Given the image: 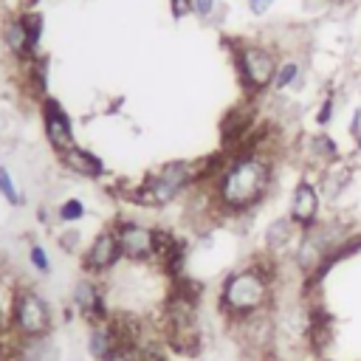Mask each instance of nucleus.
Wrapping results in <instances>:
<instances>
[{
    "mask_svg": "<svg viewBox=\"0 0 361 361\" xmlns=\"http://www.w3.org/2000/svg\"><path fill=\"white\" fill-rule=\"evenodd\" d=\"M104 361H135V355H133V347H124V350H116L110 358H104Z\"/></svg>",
    "mask_w": 361,
    "mask_h": 361,
    "instance_id": "obj_31",
    "label": "nucleus"
},
{
    "mask_svg": "<svg viewBox=\"0 0 361 361\" xmlns=\"http://www.w3.org/2000/svg\"><path fill=\"white\" fill-rule=\"evenodd\" d=\"M271 302H274V285L262 279L248 262L234 268L220 282V290H217V307L228 319V324L245 316L271 310Z\"/></svg>",
    "mask_w": 361,
    "mask_h": 361,
    "instance_id": "obj_3",
    "label": "nucleus"
},
{
    "mask_svg": "<svg viewBox=\"0 0 361 361\" xmlns=\"http://www.w3.org/2000/svg\"><path fill=\"white\" fill-rule=\"evenodd\" d=\"M322 192L316 178H299L293 192H290V206H288V217L293 220V226L299 231H307L313 226H319V214H322Z\"/></svg>",
    "mask_w": 361,
    "mask_h": 361,
    "instance_id": "obj_10",
    "label": "nucleus"
},
{
    "mask_svg": "<svg viewBox=\"0 0 361 361\" xmlns=\"http://www.w3.org/2000/svg\"><path fill=\"white\" fill-rule=\"evenodd\" d=\"M316 183H319V192H322L324 203H338V197H344V192L353 183V166L347 161H336V164H330L319 172Z\"/></svg>",
    "mask_w": 361,
    "mask_h": 361,
    "instance_id": "obj_13",
    "label": "nucleus"
},
{
    "mask_svg": "<svg viewBox=\"0 0 361 361\" xmlns=\"http://www.w3.org/2000/svg\"><path fill=\"white\" fill-rule=\"evenodd\" d=\"M200 169H203V161H183V158L164 161L161 166L147 172L141 180L121 183L118 197L133 200L147 209H164V206L180 200L183 195H189L200 183Z\"/></svg>",
    "mask_w": 361,
    "mask_h": 361,
    "instance_id": "obj_2",
    "label": "nucleus"
},
{
    "mask_svg": "<svg viewBox=\"0 0 361 361\" xmlns=\"http://www.w3.org/2000/svg\"><path fill=\"white\" fill-rule=\"evenodd\" d=\"M192 3H195V14H197L200 20H212L214 8L220 6V0H192Z\"/></svg>",
    "mask_w": 361,
    "mask_h": 361,
    "instance_id": "obj_27",
    "label": "nucleus"
},
{
    "mask_svg": "<svg viewBox=\"0 0 361 361\" xmlns=\"http://www.w3.org/2000/svg\"><path fill=\"white\" fill-rule=\"evenodd\" d=\"M305 155H307V161H310L319 172H322L324 166L336 164V161H344L338 141H336L327 130H316L313 135L305 138Z\"/></svg>",
    "mask_w": 361,
    "mask_h": 361,
    "instance_id": "obj_15",
    "label": "nucleus"
},
{
    "mask_svg": "<svg viewBox=\"0 0 361 361\" xmlns=\"http://www.w3.org/2000/svg\"><path fill=\"white\" fill-rule=\"evenodd\" d=\"M169 14H172V20H183V17L195 14V3L192 0H169Z\"/></svg>",
    "mask_w": 361,
    "mask_h": 361,
    "instance_id": "obj_25",
    "label": "nucleus"
},
{
    "mask_svg": "<svg viewBox=\"0 0 361 361\" xmlns=\"http://www.w3.org/2000/svg\"><path fill=\"white\" fill-rule=\"evenodd\" d=\"M39 121H42V135L48 141V147L59 155L71 147H76V127H73V118L68 116V110L62 107V102L56 96H45L39 104Z\"/></svg>",
    "mask_w": 361,
    "mask_h": 361,
    "instance_id": "obj_8",
    "label": "nucleus"
},
{
    "mask_svg": "<svg viewBox=\"0 0 361 361\" xmlns=\"http://www.w3.org/2000/svg\"><path fill=\"white\" fill-rule=\"evenodd\" d=\"M48 71H51V62H48L45 54H39V56H34L31 62L20 65V85H23V90H25L37 104H39L45 96H51V93H48Z\"/></svg>",
    "mask_w": 361,
    "mask_h": 361,
    "instance_id": "obj_16",
    "label": "nucleus"
},
{
    "mask_svg": "<svg viewBox=\"0 0 361 361\" xmlns=\"http://www.w3.org/2000/svg\"><path fill=\"white\" fill-rule=\"evenodd\" d=\"M305 85H307L305 62L296 59V56H285V59H279L276 73H274V82H271V90H274V93H288V90L299 93Z\"/></svg>",
    "mask_w": 361,
    "mask_h": 361,
    "instance_id": "obj_18",
    "label": "nucleus"
},
{
    "mask_svg": "<svg viewBox=\"0 0 361 361\" xmlns=\"http://www.w3.org/2000/svg\"><path fill=\"white\" fill-rule=\"evenodd\" d=\"M231 48V62L237 68V79L243 85L245 99H262L271 90L279 54L268 42H254V39H228Z\"/></svg>",
    "mask_w": 361,
    "mask_h": 361,
    "instance_id": "obj_4",
    "label": "nucleus"
},
{
    "mask_svg": "<svg viewBox=\"0 0 361 361\" xmlns=\"http://www.w3.org/2000/svg\"><path fill=\"white\" fill-rule=\"evenodd\" d=\"M56 226H79L87 217V206L82 197H62L56 206Z\"/></svg>",
    "mask_w": 361,
    "mask_h": 361,
    "instance_id": "obj_19",
    "label": "nucleus"
},
{
    "mask_svg": "<svg viewBox=\"0 0 361 361\" xmlns=\"http://www.w3.org/2000/svg\"><path fill=\"white\" fill-rule=\"evenodd\" d=\"M8 327L23 338H48L54 330V310L48 299L34 285H14L11 293V322Z\"/></svg>",
    "mask_w": 361,
    "mask_h": 361,
    "instance_id": "obj_5",
    "label": "nucleus"
},
{
    "mask_svg": "<svg viewBox=\"0 0 361 361\" xmlns=\"http://www.w3.org/2000/svg\"><path fill=\"white\" fill-rule=\"evenodd\" d=\"M271 189H274V155L268 152L226 155L217 178L212 180L217 212L228 217L254 212Z\"/></svg>",
    "mask_w": 361,
    "mask_h": 361,
    "instance_id": "obj_1",
    "label": "nucleus"
},
{
    "mask_svg": "<svg viewBox=\"0 0 361 361\" xmlns=\"http://www.w3.org/2000/svg\"><path fill=\"white\" fill-rule=\"evenodd\" d=\"M6 14H23V11H31V0H0Z\"/></svg>",
    "mask_w": 361,
    "mask_h": 361,
    "instance_id": "obj_29",
    "label": "nucleus"
},
{
    "mask_svg": "<svg viewBox=\"0 0 361 361\" xmlns=\"http://www.w3.org/2000/svg\"><path fill=\"white\" fill-rule=\"evenodd\" d=\"M37 223H39V226H54V223H56V212H54L48 203H39V206H37Z\"/></svg>",
    "mask_w": 361,
    "mask_h": 361,
    "instance_id": "obj_28",
    "label": "nucleus"
},
{
    "mask_svg": "<svg viewBox=\"0 0 361 361\" xmlns=\"http://www.w3.org/2000/svg\"><path fill=\"white\" fill-rule=\"evenodd\" d=\"M25 31H28L31 54L39 56L42 54V34H45V17H42V11H37V8L25 11Z\"/></svg>",
    "mask_w": 361,
    "mask_h": 361,
    "instance_id": "obj_21",
    "label": "nucleus"
},
{
    "mask_svg": "<svg viewBox=\"0 0 361 361\" xmlns=\"http://www.w3.org/2000/svg\"><path fill=\"white\" fill-rule=\"evenodd\" d=\"M121 259L124 257H121V245H118V237H116L113 226H104L99 234H93V240L79 254L82 274L85 276H96V279H102L110 271H116Z\"/></svg>",
    "mask_w": 361,
    "mask_h": 361,
    "instance_id": "obj_7",
    "label": "nucleus"
},
{
    "mask_svg": "<svg viewBox=\"0 0 361 361\" xmlns=\"http://www.w3.org/2000/svg\"><path fill=\"white\" fill-rule=\"evenodd\" d=\"M0 197L14 209L25 206V192L17 186V180H14V175H11V169L6 164H0Z\"/></svg>",
    "mask_w": 361,
    "mask_h": 361,
    "instance_id": "obj_20",
    "label": "nucleus"
},
{
    "mask_svg": "<svg viewBox=\"0 0 361 361\" xmlns=\"http://www.w3.org/2000/svg\"><path fill=\"white\" fill-rule=\"evenodd\" d=\"M347 135H350V138L361 135V107H353L350 121H347Z\"/></svg>",
    "mask_w": 361,
    "mask_h": 361,
    "instance_id": "obj_30",
    "label": "nucleus"
},
{
    "mask_svg": "<svg viewBox=\"0 0 361 361\" xmlns=\"http://www.w3.org/2000/svg\"><path fill=\"white\" fill-rule=\"evenodd\" d=\"M299 237H302V231L293 226V220H290L288 214L274 217V220H268V226H265V231H262V251L279 257V254L288 251L293 243H299Z\"/></svg>",
    "mask_w": 361,
    "mask_h": 361,
    "instance_id": "obj_14",
    "label": "nucleus"
},
{
    "mask_svg": "<svg viewBox=\"0 0 361 361\" xmlns=\"http://www.w3.org/2000/svg\"><path fill=\"white\" fill-rule=\"evenodd\" d=\"M0 45L17 68L34 59L31 45H28V31H25V11L23 14H3V20H0Z\"/></svg>",
    "mask_w": 361,
    "mask_h": 361,
    "instance_id": "obj_11",
    "label": "nucleus"
},
{
    "mask_svg": "<svg viewBox=\"0 0 361 361\" xmlns=\"http://www.w3.org/2000/svg\"><path fill=\"white\" fill-rule=\"evenodd\" d=\"M353 144H355V152H361V135H355V138H353Z\"/></svg>",
    "mask_w": 361,
    "mask_h": 361,
    "instance_id": "obj_32",
    "label": "nucleus"
},
{
    "mask_svg": "<svg viewBox=\"0 0 361 361\" xmlns=\"http://www.w3.org/2000/svg\"><path fill=\"white\" fill-rule=\"evenodd\" d=\"M54 237H56V245L65 254H71V257L85 251V237H82V228L79 226H59Z\"/></svg>",
    "mask_w": 361,
    "mask_h": 361,
    "instance_id": "obj_22",
    "label": "nucleus"
},
{
    "mask_svg": "<svg viewBox=\"0 0 361 361\" xmlns=\"http://www.w3.org/2000/svg\"><path fill=\"white\" fill-rule=\"evenodd\" d=\"M28 265H31L39 276H48V274H51V254H48V248H45L39 240H31V243H28Z\"/></svg>",
    "mask_w": 361,
    "mask_h": 361,
    "instance_id": "obj_23",
    "label": "nucleus"
},
{
    "mask_svg": "<svg viewBox=\"0 0 361 361\" xmlns=\"http://www.w3.org/2000/svg\"><path fill=\"white\" fill-rule=\"evenodd\" d=\"M333 118H336V96H333V93H327V96H324V99L316 104V113H313V124H316L319 130H327Z\"/></svg>",
    "mask_w": 361,
    "mask_h": 361,
    "instance_id": "obj_24",
    "label": "nucleus"
},
{
    "mask_svg": "<svg viewBox=\"0 0 361 361\" xmlns=\"http://www.w3.org/2000/svg\"><path fill=\"white\" fill-rule=\"evenodd\" d=\"M116 350H121V338H118V333H116V327H113L110 319L87 327V355L93 361H104Z\"/></svg>",
    "mask_w": 361,
    "mask_h": 361,
    "instance_id": "obj_17",
    "label": "nucleus"
},
{
    "mask_svg": "<svg viewBox=\"0 0 361 361\" xmlns=\"http://www.w3.org/2000/svg\"><path fill=\"white\" fill-rule=\"evenodd\" d=\"M118 245H121V257L133 265H155V245H158V226L133 220V217H118L110 223Z\"/></svg>",
    "mask_w": 361,
    "mask_h": 361,
    "instance_id": "obj_6",
    "label": "nucleus"
},
{
    "mask_svg": "<svg viewBox=\"0 0 361 361\" xmlns=\"http://www.w3.org/2000/svg\"><path fill=\"white\" fill-rule=\"evenodd\" d=\"M56 161H59V166L65 172H71L76 178H85V180H104L107 178V164L93 149H87V147H79L76 144V147L59 152Z\"/></svg>",
    "mask_w": 361,
    "mask_h": 361,
    "instance_id": "obj_12",
    "label": "nucleus"
},
{
    "mask_svg": "<svg viewBox=\"0 0 361 361\" xmlns=\"http://www.w3.org/2000/svg\"><path fill=\"white\" fill-rule=\"evenodd\" d=\"M71 310L90 327L99 324L104 319H110V307H107V290L104 282L96 276H82L76 279L73 290H71Z\"/></svg>",
    "mask_w": 361,
    "mask_h": 361,
    "instance_id": "obj_9",
    "label": "nucleus"
},
{
    "mask_svg": "<svg viewBox=\"0 0 361 361\" xmlns=\"http://www.w3.org/2000/svg\"><path fill=\"white\" fill-rule=\"evenodd\" d=\"M274 3H276V0H245V8H248L251 17L259 20V17H265V14L274 8Z\"/></svg>",
    "mask_w": 361,
    "mask_h": 361,
    "instance_id": "obj_26",
    "label": "nucleus"
}]
</instances>
